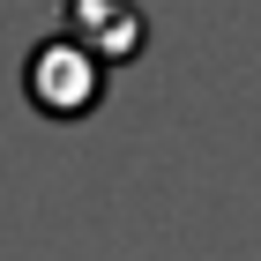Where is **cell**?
Wrapping results in <instances>:
<instances>
[{
  "instance_id": "obj_1",
  "label": "cell",
  "mask_w": 261,
  "mask_h": 261,
  "mask_svg": "<svg viewBox=\"0 0 261 261\" xmlns=\"http://www.w3.org/2000/svg\"><path fill=\"white\" fill-rule=\"evenodd\" d=\"M105 82H112V67L90 60L75 38H60V30H45L38 45H30V60H22V97H30V112L38 120H90L105 105Z\"/></svg>"
},
{
  "instance_id": "obj_2",
  "label": "cell",
  "mask_w": 261,
  "mask_h": 261,
  "mask_svg": "<svg viewBox=\"0 0 261 261\" xmlns=\"http://www.w3.org/2000/svg\"><path fill=\"white\" fill-rule=\"evenodd\" d=\"M60 38H75L90 60L105 67H127L149 53V15H142L135 0H60V22H53Z\"/></svg>"
}]
</instances>
